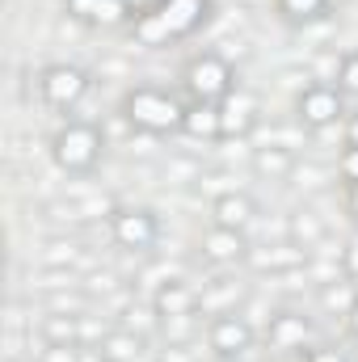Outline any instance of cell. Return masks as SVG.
<instances>
[{
	"label": "cell",
	"instance_id": "cell-1",
	"mask_svg": "<svg viewBox=\"0 0 358 362\" xmlns=\"http://www.w3.org/2000/svg\"><path fill=\"white\" fill-rule=\"evenodd\" d=\"M122 114H127V122H131L135 131H144V135H173V131H181L185 105H181L173 93L139 85V89H131L122 97Z\"/></svg>",
	"mask_w": 358,
	"mask_h": 362
},
{
	"label": "cell",
	"instance_id": "cell-2",
	"mask_svg": "<svg viewBox=\"0 0 358 362\" xmlns=\"http://www.w3.org/2000/svg\"><path fill=\"white\" fill-rule=\"evenodd\" d=\"M51 156L64 173H93L97 160H101V131L93 122H68L55 131L51 139Z\"/></svg>",
	"mask_w": 358,
	"mask_h": 362
},
{
	"label": "cell",
	"instance_id": "cell-3",
	"mask_svg": "<svg viewBox=\"0 0 358 362\" xmlns=\"http://www.w3.org/2000/svg\"><path fill=\"white\" fill-rule=\"evenodd\" d=\"M181 81H185V89H190V101H224L228 93L236 89L232 64H228L224 55H215V51L194 55V59L185 64Z\"/></svg>",
	"mask_w": 358,
	"mask_h": 362
},
{
	"label": "cell",
	"instance_id": "cell-4",
	"mask_svg": "<svg viewBox=\"0 0 358 362\" xmlns=\"http://www.w3.org/2000/svg\"><path fill=\"white\" fill-rule=\"evenodd\" d=\"M342 114H346V93L337 85H321L316 81V85H308L295 97V118L308 131H329V127L342 122Z\"/></svg>",
	"mask_w": 358,
	"mask_h": 362
},
{
	"label": "cell",
	"instance_id": "cell-5",
	"mask_svg": "<svg viewBox=\"0 0 358 362\" xmlns=\"http://www.w3.org/2000/svg\"><path fill=\"white\" fill-rule=\"evenodd\" d=\"M85 93H89V72L76 64H51L38 72V97L51 110H72L85 101Z\"/></svg>",
	"mask_w": 358,
	"mask_h": 362
},
{
	"label": "cell",
	"instance_id": "cell-6",
	"mask_svg": "<svg viewBox=\"0 0 358 362\" xmlns=\"http://www.w3.org/2000/svg\"><path fill=\"white\" fill-rule=\"evenodd\" d=\"M110 236H114L118 249L144 253V249L156 245V236H161V219H156L148 206H122V211H114V219H110Z\"/></svg>",
	"mask_w": 358,
	"mask_h": 362
},
{
	"label": "cell",
	"instance_id": "cell-7",
	"mask_svg": "<svg viewBox=\"0 0 358 362\" xmlns=\"http://www.w3.org/2000/svg\"><path fill=\"white\" fill-rule=\"evenodd\" d=\"M207 346L215 350V358H241V354L253 350V325L245 316H236V312H224V316L211 320Z\"/></svg>",
	"mask_w": 358,
	"mask_h": 362
},
{
	"label": "cell",
	"instance_id": "cell-8",
	"mask_svg": "<svg viewBox=\"0 0 358 362\" xmlns=\"http://www.w3.org/2000/svg\"><path fill=\"white\" fill-rule=\"evenodd\" d=\"M258 131V97L249 89H232L219 101V139H249Z\"/></svg>",
	"mask_w": 358,
	"mask_h": 362
},
{
	"label": "cell",
	"instance_id": "cell-9",
	"mask_svg": "<svg viewBox=\"0 0 358 362\" xmlns=\"http://www.w3.org/2000/svg\"><path fill=\"white\" fill-rule=\"evenodd\" d=\"M270 350H282V354H295V350H308L312 346V320L299 316V312H274L266 325Z\"/></svg>",
	"mask_w": 358,
	"mask_h": 362
},
{
	"label": "cell",
	"instance_id": "cell-10",
	"mask_svg": "<svg viewBox=\"0 0 358 362\" xmlns=\"http://www.w3.org/2000/svg\"><path fill=\"white\" fill-rule=\"evenodd\" d=\"M253 215H258V198L245 194V189H228V194H219V198L211 202V223H219V228L245 232V228L253 223Z\"/></svg>",
	"mask_w": 358,
	"mask_h": 362
},
{
	"label": "cell",
	"instance_id": "cell-11",
	"mask_svg": "<svg viewBox=\"0 0 358 362\" xmlns=\"http://www.w3.org/2000/svg\"><path fill=\"white\" fill-rule=\"evenodd\" d=\"M152 308H156V316L165 325L169 320H190L198 312V291L185 286V282H161L156 295H152Z\"/></svg>",
	"mask_w": 358,
	"mask_h": 362
},
{
	"label": "cell",
	"instance_id": "cell-12",
	"mask_svg": "<svg viewBox=\"0 0 358 362\" xmlns=\"http://www.w3.org/2000/svg\"><path fill=\"white\" fill-rule=\"evenodd\" d=\"M156 8H161V17L169 21V30H173L178 38H190V34L202 30L207 17H211V0H161Z\"/></svg>",
	"mask_w": 358,
	"mask_h": 362
},
{
	"label": "cell",
	"instance_id": "cell-13",
	"mask_svg": "<svg viewBox=\"0 0 358 362\" xmlns=\"http://www.w3.org/2000/svg\"><path fill=\"white\" fill-rule=\"evenodd\" d=\"M202 257L215 262V266H232V262H241V257H245V232L211 223L207 236H202Z\"/></svg>",
	"mask_w": 358,
	"mask_h": 362
},
{
	"label": "cell",
	"instance_id": "cell-14",
	"mask_svg": "<svg viewBox=\"0 0 358 362\" xmlns=\"http://www.w3.org/2000/svg\"><path fill=\"white\" fill-rule=\"evenodd\" d=\"M181 135L202 139V144H215L219 139V101H185Z\"/></svg>",
	"mask_w": 358,
	"mask_h": 362
},
{
	"label": "cell",
	"instance_id": "cell-15",
	"mask_svg": "<svg viewBox=\"0 0 358 362\" xmlns=\"http://www.w3.org/2000/svg\"><path fill=\"white\" fill-rule=\"evenodd\" d=\"M131 38H135V47H148V51H165V47L178 42V34H173L169 21L161 17V8L135 13V21H131Z\"/></svg>",
	"mask_w": 358,
	"mask_h": 362
},
{
	"label": "cell",
	"instance_id": "cell-16",
	"mask_svg": "<svg viewBox=\"0 0 358 362\" xmlns=\"http://www.w3.org/2000/svg\"><path fill=\"white\" fill-rule=\"evenodd\" d=\"M139 350H144V341H139L131 329H114V333L101 337V346H97V362H135L139 358Z\"/></svg>",
	"mask_w": 358,
	"mask_h": 362
},
{
	"label": "cell",
	"instance_id": "cell-17",
	"mask_svg": "<svg viewBox=\"0 0 358 362\" xmlns=\"http://www.w3.org/2000/svg\"><path fill=\"white\" fill-rule=\"evenodd\" d=\"M274 8H278L282 21H291V25H308V21H321V17H325L329 0H274Z\"/></svg>",
	"mask_w": 358,
	"mask_h": 362
},
{
	"label": "cell",
	"instance_id": "cell-18",
	"mask_svg": "<svg viewBox=\"0 0 358 362\" xmlns=\"http://www.w3.org/2000/svg\"><path fill=\"white\" fill-rule=\"evenodd\" d=\"M42 337L47 346H76L81 341V329H76V316H64V312H51L42 320Z\"/></svg>",
	"mask_w": 358,
	"mask_h": 362
},
{
	"label": "cell",
	"instance_id": "cell-19",
	"mask_svg": "<svg viewBox=\"0 0 358 362\" xmlns=\"http://www.w3.org/2000/svg\"><path fill=\"white\" fill-rule=\"evenodd\" d=\"M253 169L266 173V177H287V173L295 169V156H291L287 148H258V152H253Z\"/></svg>",
	"mask_w": 358,
	"mask_h": 362
},
{
	"label": "cell",
	"instance_id": "cell-20",
	"mask_svg": "<svg viewBox=\"0 0 358 362\" xmlns=\"http://www.w3.org/2000/svg\"><path fill=\"white\" fill-rule=\"evenodd\" d=\"M131 21H135V13H131L122 0H101V4H97V21H93V25H105V30H110V25H131Z\"/></svg>",
	"mask_w": 358,
	"mask_h": 362
},
{
	"label": "cell",
	"instance_id": "cell-21",
	"mask_svg": "<svg viewBox=\"0 0 358 362\" xmlns=\"http://www.w3.org/2000/svg\"><path fill=\"white\" fill-rule=\"evenodd\" d=\"M337 89L346 93V97H358V51L342 55V64H337Z\"/></svg>",
	"mask_w": 358,
	"mask_h": 362
},
{
	"label": "cell",
	"instance_id": "cell-22",
	"mask_svg": "<svg viewBox=\"0 0 358 362\" xmlns=\"http://www.w3.org/2000/svg\"><path fill=\"white\" fill-rule=\"evenodd\" d=\"M97 4H101V0H64V13H68L72 21H81V25H93V21H97Z\"/></svg>",
	"mask_w": 358,
	"mask_h": 362
},
{
	"label": "cell",
	"instance_id": "cell-23",
	"mask_svg": "<svg viewBox=\"0 0 358 362\" xmlns=\"http://www.w3.org/2000/svg\"><path fill=\"white\" fill-rule=\"evenodd\" d=\"M337 177L346 181V185H358V148H342V156H337Z\"/></svg>",
	"mask_w": 358,
	"mask_h": 362
},
{
	"label": "cell",
	"instance_id": "cell-24",
	"mask_svg": "<svg viewBox=\"0 0 358 362\" xmlns=\"http://www.w3.org/2000/svg\"><path fill=\"white\" fill-rule=\"evenodd\" d=\"M354 299H358V295H350V291H346V282H342V286H329V291H325V303H329V308L337 303L342 312H350V308H354Z\"/></svg>",
	"mask_w": 358,
	"mask_h": 362
},
{
	"label": "cell",
	"instance_id": "cell-25",
	"mask_svg": "<svg viewBox=\"0 0 358 362\" xmlns=\"http://www.w3.org/2000/svg\"><path fill=\"white\" fill-rule=\"evenodd\" d=\"M304 362H350L342 350H333V346H312L308 354H304Z\"/></svg>",
	"mask_w": 358,
	"mask_h": 362
},
{
	"label": "cell",
	"instance_id": "cell-26",
	"mask_svg": "<svg viewBox=\"0 0 358 362\" xmlns=\"http://www.w3.org/2000/svg\"><path fill=\"white\" fill-rule=\"evenodd\" d=\"M42 362H81V354H76V346H47Z\"/></svg>",
	"mask_w": 358,
	"mask_h": 362
},
{
	"label": "cell",
	"instance_id": "cell-27",
	"mask_svg": "<svg viewBox=\"0 0 358 362\" xmlns=\"http://www.w3.org/2000/svg\"><path fill=\"white\" fill-rule=\"evenodd\" d=\"M342 270H346V278H358V236L342 249Z\"/></svg>",
	"mask_w": 358,
	"mask_h": 362
},
{
	"label": "cell",
	"instance_id": "cell-28",
	"mask_svg": "<svg viewBox=\"0 0 358 362\" xmlns=\"http://www.w3.org/2000/svg\"><path fill=\"white\" fill-rule=\"evenodd\" d=\"M342 135H346V148H358V110L346 118V127H342Z\"/></svg>",
	"mask_w": 358,
	"mask_h": 362
},
{
	"label": "cell",
	"instance_id": "cell-29",
	"mask_svg": "<svg viewBox=\"0 0 358 362\" xmlns=\"http://www.w3.org/2000/svg\"><path fill=\"white\" fill-rule=\"evenodd\" d=\"M122 4H127L131 13H148V8H156L161 0H122Z\"/></svg>",
	"mask_w": 358,
	"mask_h": 362
},
{
	"label": "cell",
	"instance_id": "cell-30",
	"mask_svg": "<svg viewBox=\"0 0 358 362\" xmlns=\"http://www.w3.org/2000/svg\"><path fill=\"white\" fill-rule=\"evenodd\" d=\"M346 211L358 219V185H346Z\"/></svg>",
	"mask_w": 358,
	"mask_h": 362
},
{
	"label": "cell",
	"instance_id": "cell-31",
	"mask_svg": "<svg viewBox=\"0 0 358 362\" xmlns=\"http://www.w3.org/2000/svg\"><path fill=\"white\" fill-rule=\"evenodd\" d=\"M346 325H350V333H354V337H358V299H354V308L346 312Z\"/></svg>",
	"mask_w": 358,
	"mask_h": 362
},
{
	"label": "cell",
	"instance_id": "cell-32",
	"mask_svg": "<svg viewBox=\"0 0 358 362\" xmlns=\"http://www.w3.org/2000/svg\"><path fill=\"white\" fill-rule=\"evenodd\" d=\"M215 362H249V358H245V354H241V358H215Z\"/></svg>",
	"mask_w": 358,
	"mask_h": 362
}]
</instances>
